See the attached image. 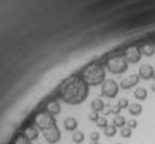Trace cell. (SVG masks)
Instances as JSON below:
<instances>
[{
    "instance_id": "cell-1",
    "label": "cell",
    "mask_w": 155,
    "mask_h": 144,
    "mask_svg": "<svg viewBox=\"0 0 155 144\" xmlns=\"http://www.w3.org/2000/svg\"><path fill=\"white\" fill-rule=\"evenodd\" d=\"M88 89L90 86L79 76H72L61 84L59 94L62 101H66L67 105H81L88 98Z\"/></svg>"
},
{
    "instance_id": "cell-2",
    "label": "cell",
    "mask_w": 155,
    "mask_h": 144,
    "mask_svg": "<svg viewBox=\"0 0 155 144\" xmlns=\"http://www.w3.org/2000/svg\"><path fill=\"white\" fill-rule=\"evenodd\" d=\"M79 77L83 79L88 86H100L105 81V67L102 64H98V62H93V64L86 65L83 70L79 72Z\"/></svg>"
},
{
    "instance_id": "cell-3",
    "label": "cell",
    "mask_w": 155,
    "mask_h": 144,
    "mask_svg": "<svg viewBox=\"0 0 155 144\" xmlns=\"http://www.w3.org/2000/svg\"><path fill=\"white\" fill-rule=\"evenodd\" d=\"M127 65L129 64H127L124 55H112L105 60V69H109L112 74H122V72H126Z\"/></svg>"
},
{
    "instance_id": "cell-4",
    "label": "cell",
    "mask_w": 155,
    "mask_h": 144,
    "mask_svg": "<svg viewBox=\"0 0 155 144\" xmlns=\"http://www.w3.org/2000/svg\"><path fill=\"white\" fill-rule=\"evenodd\" d=\"M35 125L40 130H47V129L55 125V117L52 115V113H48L47 110H41L35 115Z\"/></svg>"
},
{
    "instance_id": "cell-5",
    "label": "cell",
    "mask_w": 155,
    "mask_h": 144,
    "mask_svg": "<svg viewBox=\"0 0 155 144\" xmlns=\"http://www.w3.org/2000/svg\"><path fill=\"white\" fill-rule=\"evenodd\" d=\"M119 89H121V86L116 81L105 79L104 84H102V96H105V98H116L117 93H119Z\"/></svg>"
},
{
    "instance_id": "cell-6",
    "label": "cell",
    "mask_w": 155,
    "mask_h": 144,
    "mask_svg": "<svg viewBox=\"0 0 155 144\" xmlns=\"http://www.w3.org/2000/svg\"><path fill=\"white\" fill-rule=\"evenodd\" d=\"M124 57H126L127 64H138L143 55H141V52H140V46L129 45V46H126V50H124Z\"/></svg>"
},
{
    "instance_id": "cell-7",
    "label": "cell",
    "mask_w": 155,
    "mask_h": 144,
    "mask_svg": "<svg viewBox=\"0 0 155 144\" xmlns=\"http://www.w3.org/2000/svg\"><path fill=\"white\" fill-rule=\"evenodd\" d=\"M43 137H45V141H47V142L55 144V142H59V141H61V130H59V127H57V125H54V127H50V129H47V130H43Z\"/></svg>"
},
{
    "instance_id": "cell-8",
    "label": "cell",
    "mask_w": 155,
    "mask_h": 144,
    "mask_svg": "<svg viewBox=\"0 0 155 144\" xmlns=\"http://www.w3.org/2000/svg\"><path fill=\"white\" fill-rule=\"evenodd\" d=\"M140 83V76L138 74H131V76H127L121 81V89H131V88H136V84Z\"/></svg>"
},
{
    "instance_id": "cell-9",
    "label": "cell",
    "mask_w": 155,
    "mask_h": 144,
    "mask_svg": "<svg viewBox=\"0 0 155 144\" xmlns=\"http://www.w3.org/2000/svg\"><path fill=\"white\" fill-rule=\"evenodd\" d=\"M138 76H140V79L150 81V79H153V76H155V69L152 65H141L140 70H138Z\"/></svg>"
},
{
    "instance_id": "cell-10",
    "label": "cell",
    "mask_w": 155,
    "mask_h": 144,
    "mask_svg": "<svg viewBox=\"0 0 155 144\" xmlns=\"http://www.w3.org/2000/svg\"><path fill=\"white\" fill-rule=\"evenodd\" d=\"M45 110L48 111V113H52L54 117L59 115L61 113V103H59V100H50L47 103V106H45Z\"/></svg>"
},
{
    "instance_id": "cell-11",
    "label": "cell",
    "mask_w": 155,
    "mask_h": 144,
    "mask_svg": "<svg viewBox=\"0 0 155 144\" xmlns=\"http://www.w3.org/2000/svg\"><path fill=\"white\" fill-rule=\"evenodd\" d=\"M140 52H141V55H145V57H152L155 53V45L153 43L140 45Z\"/></svg>"
},
{
    "instance_id": "cell-12",
    "label": "cell",
    "mask_w": 155,
    "mask_h": 144,
    "mask_svg": "<svg viewBox=\"0 0 155 144\" xmlns=\"http://www.w3.org/2000/svg\"><path fill=\"white\" fill-rule=\"evenodd\" d=\"M38 134H40V129L36 127L35 124H33V125H28V127L24 129V136H26L28 139H31V141L38 137Z\"/></svg>"
},
{
    "instance_id": "cell-13",
    "label": "cell",
    "mask_w": 155,
    "mask_h": 144,
    "mask_svg": "<svg viewBox=\"0 0 155 144\" xmlns=\"http://www.w3.org/2000/svg\"><path fill=\"white\" fill-rule=\"evenodd\" d=\"M64 129H66V130H69V132L78 130V120L74 118V117H67L66 120H64Z\"/></svg>"
},
{
    "instance_id": "cell-14",
    "label": "cell",
    "mask_w": 155,
    "mask_h": 144,
    "mask_svg": "<svg viewBox=\"0 0 155 144\" xmlns=\"http://www.w3.org/2000/svg\"><path fill=\"white\" fill-rule=\"evenodd\" d=\"M105 110V105H104V100H100V98H97V100L91 101V111H97V113H100V111Z\"/></svg>"
},
{
    "instance_id": "cell-15",
    "label": "cell",
    "mask_w": 155,
    "mask_h": 144,
    "mask_svg": "<svg viewBox=\"0 0 155 144\" xmlns=\"http://www.w3.org/2000/svg\"><path fill=\"white\" fill-rule=\"evenodd\" d=\"M147 96H148V91L145 88H136L134 89V98L138 101H143V100H147Z\"/></svg>"
},
{
    "instance_id": "cell-16",
    "label": "cell",
    "mask_w": 155,
    "mask_h": 144,
    "mask_svg": "<svg viewBox=\"0 0 155 144\" xmlns=\"http://www.w3.org/2000/svg\"><path fill=\"white\" fill-rule=\"evenodd\" d=\"M127 111H129V115L136 117V115H140V113L143 111V108H141V105H140V103H131V105H129V108H127Z\"/></svg>"
},
{
    "instance_id": "cell-17",
    "label": "cell",
    "mask_w": 155,
    "mask_h": 144,
    "mask_svg": "<svg viewBox=\"0 0 155 144\" xmlns=\"http://www.w3.org/2000/svg\"><path fill=\"white\" fill-rule=\"evenodd\" d=\"M112 125L117 129H122V127H126V118L122 115H116L114 117V122H112Z\"/></svg>"
},
{
    "instance_id": "cell-18",
    "label": "cell",
    "mask_w": 155,
    "mask_h": 144,
    "mask_svg": "<svg viewBox=\"0 0 155 144\" xmlns=\"http://www.w3.org/2000/svg\"><path fill=\"white\" fill-rule=\"evenodd\" d=\"M83 141H84V134L81 130H74L72 132V142L79 144V142H83Z\"/></svg>"
},
{
    "instance_id": "cell-19",
    "label": "cell",
    "mask_w": 155,
    "mask_h": 144,
    "mask_svg": "<svg viewBox=\"0 0 155 144\" xmlns=\"http://www.w3.org/2000/svg\"><path fill=\"white\" fill-rule=\"evenodd\" d=\"M117 132V127H114V125H107L105 129H104V134H105L107 137H114Z\"/></svg>"
},
{
    "instance_id": "cell-20",
    "label": "cell",
    "mask_w": 155,
    "mask_h": 144,
    "mask_svg": "<svg viewBox=\"0 0 155 144\" xmlns=\"http://www.w3.org/2000/svg\"><path fill=\"white\" fill-rule=\"evenodd\" d=\"M14 144H31V139H28L24 134H21V136H17V137H16Z\"/></svg>"
},
{
    "instance_id": "cell-21",
    "label": "cell",
    "mask_w": 155,
    "mask_h": 144,
    "mask_svg": "<svg viewBox=\"0 0 155 144\" xmlns=\"http://www.w3.org/2000/svg\"><path fill=\"white\" fill-rule=\"evenodd\" d=\"M95 124H97V127H100V129H105L107 125H109V122H107L105 117H100V118H98V120H97Z\"/></svg>"
},
{
    "instance_id": "cell-22",
    "label": "cell",
    "mask_w": 155,
    "mask_h": 144,
    "mask_svg": "<svg viewBox=\"0 0 155 144\" xmlns=\"http://www.w3.org/2000/svg\"><path fill=\"white\" fill-rule=\"evenodd\" d=\"M119 130H121V137H126V139L131 137V132H133V130L127 127V125H126V127H122V129H119Z\"/></svg>"
},
{
    "instance_id": "cell-23",
    "label": "cell",
    "mask_w": 155,
    "mask_h": 144,
    "mask_svg": "<svg viewBox=\"0 0 155 144\" xmlns=\"http://www.w3.org/2000/svg\"><path fill=\"white\" fill-rule=\"evenodd\" d=\"M117 105H119V108H121V110H122V108H129V101H127L126 98H121Z\"/></svg>"
},
{
    "instance_id": "cell-24",
    "label": "cell",
    "mask_w": 155,
    "mask_h": 144,
    "mask_svg": "<svg viewBox=\"0 0 155 144\" xmlns=\"http://www.w3.org/2000/svg\"><path fill=\"white\" fill-rule=\"evenodd\" d=\"M88 118L91 120V122H97L100 118V113H97V111H90V115H88Z\"/></svg>"
},
{
    "instance_id": "cell-25",
    "label": "cell",
    "mask_w": 155,
    "mask_h": 144,
    "mask_svg": "<svg viewBox=\"0 0 155 144\" xmlns=\"http://www.w3.org/2000/svg\"><path fill=\"white\" fill-rule=\"evenodd\" d=\"M126 125L131 129V130H134V129L138 127V122H136V120H126Z\"/></svg>"
},
{
    "instance_id": "cell-26",
    "label": "cell",
    "mask_w": 155,
    "mask_h": 144,
    "mask_svg": "<svg viewBox=\"0 0 155 144\" xmlns=\"http://www.w3.org/2000/svg\"><path fill=\"white\" fill-rule=\"evenodd\" d=\"M90 139H91V142H98L100 134L98 132H91V134H90Z\"/></svg>"
},
{
    "instance_id": "cell-27",
    "label": "cell",
    "mask_w": 155,
    "mask_h": 144,
    "mask_svg": "<svg viewBox=\"0 0 155 144\" xmlns=\"http://www.w3.org/2000/svg\"><path fill=\"white\" fill-rule=\"evenodd\" d=\"M152 91H155V83H153V84H152Z\"/></svg>"
},
{
    "instance_id": "cell-28",
    "label": "cell",
    "mask_w": 155,
    "mask_h": 144,
    "mask_svg": "<svg viewBox=\"0 0 155 144\" xmlns=\"http://www.w3.org/2000/svg\"><path fill=\"white\" fill-rule=\"evenodd\" d=\"M91 144H98V142H91Z\"/></svg>"
},
{
    "instance_id": "cell-29",
    "label": "cell",
    "mask_w": 155,
    "mask_h": 144,
    "mask_svg": "<svg viewBox=\"0 0 155 144\" xmlns=\"http://www.w3.org/2000/svg\"><path fill=\"white\" fill-rule=\"evenodd\" d=\"M117 144H121V142H117Z\"/></svg>"
},
{
    "instance_id": "cell-30",
    "label": "cell",
    "mask_w": 155,
    "mask_h": 144,
    "mask_svg": "<svg viewBox=\"0 0 155 144\" xmlns=\"http://www.w3.org/2000/svg\"><path fill=\"white\" fill-rule=\"evenodd\" d=\"M153 79H155V76H153Z\"/></svg>"
},
{
    "instance_id": "cell-31",
    "label": "cell",
    "mask_w": 155,
    "mask_h": 144,
    "mask_svg": "<svg viewBox=\"0 0 155 144\" xmlns=\"http://www.w3.org/2000/svg\"><path fill=\"white\" fill-rule=\"evenodd\" d=\"M153 45H155V43H153Z\"/></svg>"
}]
</instances>
